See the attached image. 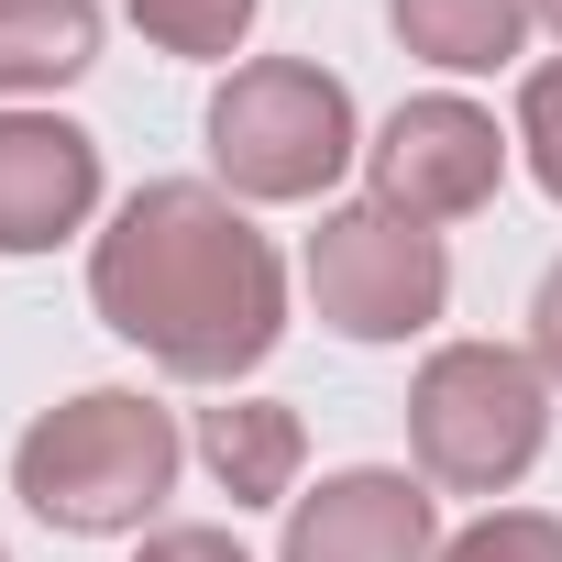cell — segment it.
Here are the masks:
<instances>
[{"mask_svg":"<svg viewBox=\"0 0 562 562\" xmlns=\"http://www.w3.org/2000/svg\"><path fill=\"white\" fill-rule=\"evenodd\" d=\"M89 310L166 375L232 386L288 342V265L232 210V188L155 177L89 243Z\"/></svg>","mask_w":562,"mask_h":562,"instance_id":"cell-1","label":"cell"},{"mask_svg":"<svg viewBox=\"0 0 562 562\" xmlns=\"http://www.w3.org/2000/svg\"><path fill=\"white\" fill-rule=\"evenodd\" d=\"M177 463H188L177 408H155L144 386H89L12 441V496L67 540H111L177 496Z\"/></svg>","mask_w":562,"mask_h":562,"instance_id":"cell-2","label":"cell"},{"mask_svg":"<svg viewBox=\"0 0 562 562\" xmlns=\"http://www.w3.org/2000/svg\"><path fill=\"white\" fill-rule=\"evenodd\" d=\"M551 441V375L507 342H441L408 386V452L452 496H507Z\"/></svg>","mask_w":562,"mask_h":562,"instance_id":"cell-3","label":"cell"},{"mask_svg":"<svg viewBox=\"0 0 562 562\" xmlns=\"http://www.w3.org/2000/svg\"><path fill=\"white\" fill-rule=\"evenodd\" d=\"M353 155V89L310 56H254L210 100V166L232 199H321Z\"/></svg>","mask_w":562,"mask_h":562,"instance_id":"cell-4","label":"cell"},{"mask_svg":"<svg viewBox=\"0 0 562 562\" xmlns=\"http://www.w3.org/2000/svg\"><path fill=\"white\" fill-rule=\"evenodd\" d=\"M310 299L342 342H408L452 299V254L430 221L353 199V210H321V232H310Z\"/></svg>","mask_w":562,"mask_h":562,"instance_id":"cell-5","label":"cell"},{"mask_svg":"<svg viewBox=\"0 0 562 562\" xmlns=\"http://www.w3.org/2000/svg\"><path fill=\"white\" fill-rule=\"evenodd\" d=\"M364 177H375V210L397 221H474L496 188H507V144H496V111L430 89V100H397V122L364 144Z\"/></svg>","mask_w":562,"mask_h":562,"instance_id":"cell-6","label":"cell"},{"mask_svg":"<svg viewBox=\"0 0 562 562\" xmlns=\"http://www.w3.org/2000/svg\"><path fill=\"white\" fill-rule=\"evenodd\" d=\"M276 562H441V507H430L419 474L353 463V474H331L321 496L288 507V551Z\"/></svg>","mask_w":562,"mask_h":562,"instance_id":"cell-7","label":"cell"},{"mask_svg":"<svg viewBox=\"0 0 562 562\" xmlns=\"http://www.w3.org/2000/svg\"><path fill=\"white\" fill-rule=\"evenodd\" d=\"M100 210V144L56 111H0V254H56Z\"/></svg>","mask_w":562,"mask_h":562,"instance_id":"cell-8","label":"cell"},{"mask_svg":"<svg viewBox=\"0 0 562 562\" xmlns=\"http://www.w3.org/2000/svg\"><path fill=\"white\" fill-rule=\"evenodd\" d=\"M199 463L221 474L232 507H299L310 430H299V408H276V397H221V408H199Z\"/></svg>","mask_w":562,"mask_h":562,"instance_id":"cell-9","label":"cell"},{"mask_svg":"<svg viewBox=\"0 0 562 562\" xmlns=\"http://www.w3.org/2000/svg\"><path fill=\"white\" fill-rule=\"evenodd\" d=\"M386 23L419 67H452V78H485L529 45L540 23V0H386Z\"/></svg>","mask_w":562,"mask_h":562,"instance_id":"cell-10","label":"cell"},{"mask_svg":"<svg viewBox=\"0 0 562 562\" xmlns=\"http://www.w3.org/2000/svg\"><path fill=\"white\" fill-rule=\"evenodd\" d=\"M100 67V0H0V100H34Z\"/></svg>","mask_w":562,"mask_h":562,"instance_id":"cell-11","label":"cell"},{"mask_svg":"<svg viewBox=\"0 0 562 562\" xmlns=\"http://www.w3.org/2000/svg\"><path fill=\"white\" fill-rule=\"evenodd\" d=\"M254 12H265V0H133L144 45H166V56H188V67L232 56V45L254 34Z\"/></svg>","mask_w":562,"mask_h":562,"instance_id":"cell-12","label":"cell"},{"mask_svg":"<svg viewBox=\"0 0 562 562\" xmlns=\"http://www.w3.org/2000/svg\"><path fill=\"white\" fill-rule=\"evenodd\" d=\"M441 562H562V518L496 507V518H474L463 540H441Z\"/></svg>","mask_w":562,"mask_h":562,"instance_id":"cell-13","label":"cell"},{"mask_svg":"<svg viewBox=\"0 0 562 562\" xmlns=\"http://www.w3.org/2000/svg\"><path fill=\"white\" fill-rule=\"evenodd\" d=\"M518 155H529V177L562 199V67H529V78H518Z\"/></svg>","mask_w":562,"mask_h":562,"instance_id":"cell-14","label":"cell"},{"mask_svg":"<svg viewBox=\"0 0 562 562\" xmlns=\"http://www.w3.org/2000/svg\"><path fill=\"white\" fill-rule=\"evenodd\" d=\"M529 364L562 386V265L540 276V299H529Z\"/></svg>","mask_w":562,"mask_h":562,"instance_id":"cell-15","label":"cell"},{"mask_svg":"<svg viewBox=\"0 0 562 562\" xmlns=\"http://www.w3.org/2000/svg\"><path fill=\"white\" fill-rule=\"evenodd\" d=\"M144 562H254V551H243L232 529H155Z\"/></svg>","mask_w":562,"mask_h":562,"instance_id":"cell-16","label":"cell"},{"mask_svg":"<svg viewBox=\"0 0 562 562\" xmlns=\"http://www.w3.org/2000/svg\"><path fill=\"white\" fill-rule=\"evenodd\" d=\"M540 23H551V34H562V0H540Z\"/></svg>","mask_w":562,"mask_h":562,"instance_id":"cell-17","label":"cell"},{"mask_svg":"<svg viewBox=\"0 0 562 562\" xmlns=\"http://www.w3.org/2000/svg\"><path fill=\"white\" fill-rule=\"evenodd\" d=\"M0 562H12V551H0Z\"/></svg>","mask_w":562,"mask_h":562,"instance_id":"cell-18","label":"cell"}]
</instances>
